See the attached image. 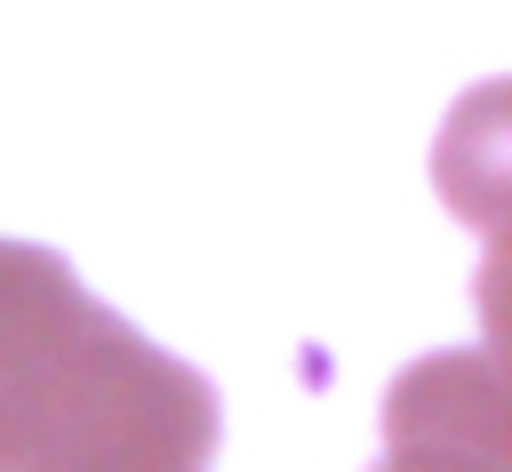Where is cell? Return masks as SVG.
Returning a JSON list of instances; mask_svg holds the SVG:
<instances>
[{
  "instance_id": "obj_2",
  "label": "cell",
  "mask_w": 512,
  "mask_h": 472,
  "mask_svg": "<svg viewBox=\"0 0 512 472\" xmlns=\"http://www.w3.org/2000/svg\"><path fill=\"white\" fill-rule=\"evenodd\" d=\"M376 472H512L504 456V376L488 352H432L384 400Z\"/></svg>"
},
{
  "instance_id": "obj_1",
  "label": "cell",
  "mask_w": 512,
  "mask_h": 472,
  "mask_svg": "<svg viewBox=\"0 0 512 472\" xmlns=\"http://www.w3.org/2000/svg\"><path fill=\"white\" fill-rule=\"evenodd\" d=\"M208 456V376L104 312L56 248L0 240V472H200Z\"/></svg>"
}]
</instances>
